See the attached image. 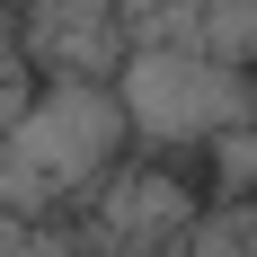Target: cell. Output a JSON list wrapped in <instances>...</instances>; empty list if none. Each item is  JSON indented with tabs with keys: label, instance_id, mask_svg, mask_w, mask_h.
Here are the masks:
<instances>
[{
	"label": "cell",
	"instance_id": "obj_6",
	"mask_svg": "<svg viewBox=\"0 0 257 257\" xmlns=\"http://www.w3.org/2000/svg\"><path fill=\"white\" fill-rule=\"evenodd\" d=\"M213 178H222V195H257V124L213 142Z\"/></svg>",
	"mask_w": 257,
	"mask_h": 257
},
{
	"label": "cell",
	"instance_id": "obj_1",
	"mask_svg": "<svg viewBox=\"0 0 257 257\" xmlns=\"http://www.w3.org/2000/svg\"><path fill=\"white\" fill-rule=\"evenodd\" d=\"M133 124L115 106V80H45L18 124H0V204L27 222H53L62 204H89L106 169L124 160Z\"/></svg>",
	"mask_w": 257,
	"mask_h": 257
},
{
	"label": "cell",
	"instance_id": "obj_4",
	"mask_svg": "<svg viewBox=\"0 0 257 257\" xmlns=\"http://www.w3.org/2000/svg\"><path fill=\"white\" fill-rule=\"evenodd\" d=\"M186 45L231 62V71H257V0H195V27Z\"/></svg>",
	"mask_w": 257,
	"mask_h": 257
},
{
	"label": "cell",
	"instance_id": "obj_3",
	"mask_svg": "<svg viewBox=\"0 0 257 257\" xmlns=\"http://www.w3.org/2000/svg\"><path fill=\"white\" fill-rule=\"evenodd\" d=\"M98 231L115 239V248H142V257H160V248H178L186 231H195V195H186L178 178H160V169H106V186H98Z\"/></svg>",
	"mask_w": 257,
	"mask_h": 257
},
{
	"label": "cell",
	"instance_id": "obj_7",
	"mask_svg": "<svg viewBox=\"0 0 257 257\" xmlns=\"http://www.w3.org/2000/svg\"><path fill=\"white\" fill-rule=\"evenodd\" d=\"M27 257H89V248H71V231H53V222H36V239H27Z\"/></svg>",
	"mask_w": 257,
	"mask_h": 257
},
{
	"label": "cell",
	"instance_id": "obj_5",
	"mask_svg": "<svg viewBox=\"0 0 257 257\" xmlns=\"http://www.w3.org/2000/svg\"><path fill=\"white\" fill-rule=\"evenodd\" d=\"M36 89H45V71L27 62V45H18V27H0V124H18L27 106H36Z\"/></svg>",
	"mask_w": 257,
	"mask_h": 257
},
{
	"label": "cell",
	"instance_id": "obj_2",
	"mask_svg": "<svg viewBox=\"0 0 257 257\" xmlns=\"http://www.w3.org/2000/svg\"><path fill=\"white\" fill-rule=\"evenodd\" d=\"M115 106L142 151H213L222 133L257 124V71H231L195 45H124L115 62Z\"/></svg>",
	"mask_w": 257,
	"mask_h": 257
}]
</instances>
